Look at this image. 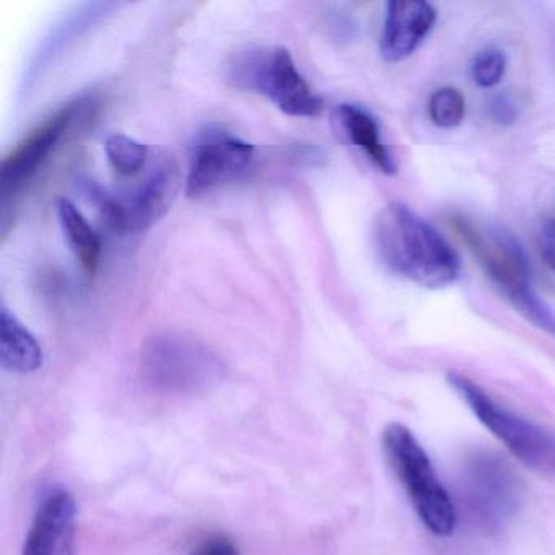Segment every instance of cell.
I'll return each instance as SVG.
<instances>
[{
  "label": "cell",
  "instance_id": "17",
  "mask_svg": "<svg viewBox=\"0 0 555 555\" xmlns=\"http://www.w3.org/2000/svg\"><path fill=\"white\" fill-rule=\"evenodd\" d=\"M428 116L441 129L457 128L466 116V100L453 87H441L428 100Z\"/></svg>",
  "mask_w": 555,
  "mask_h": 555
},
{
  "label": "cell",
  "instance_id": "19",
  "mask_svg": "<svg viewBox=\"0 0 555 555\" xmlns=\"http://www.w3.org/2000/svg\"><path fill=\"white\" fill-rule=\"evenodd\" d=\"M538 248L547 268L555 272V219L542 220L539 225Z\"/></svg>",
  "mask_w": 555,
  "mask_h": 555
},
{
  "label": "cell",
  "instance_id": "18",
  "mask_svg": "<svg viewBox=\"0 0 555 555\" xmlns=\"http://www.w3.org/2000/svg\"><path fill=\"white\" fill-rule=\"evenodd\" d=\"M506 56L496 48L479 51L470 64V77L480 89H493L502 82L506 73Z\"/></svg>",
  "mask_w": 555,
  "mask_h": 555
},
{
  "label": "cell",
  "instance_id": "8",
  "mask_svg": "<svg viewBox=\"0 0 555 555\" xmlns=\"http://www.w3.org/2000/svg\"><path fill=\"white\" fill-rule=\"evenodd\" d=\"M86 105V102L67 103L64 108L57 109L34 131L28 132L12 152L5 155L0 171V193L4 203L21 193L37 177L38 171L57 151Z\"/></svg>",
  "mask_w": 555,
  "mask_h": 555
},
{
  "label": "cell",
  "instance_id": "4",
  "mask_svg": "<svg viewBox=\"0 0 555 555\" xmlns=\"http://www.w3.org/2000/svg\"><path fill=\"white\" fill-rule=\"evenodd\" d=\"M383 451L422 525L440 538L453 534L456 506L417 437L399 422L389 424L383 431Z\"/></svg>",
  "mask_w": 555,
  "mask_h": 555
},
{
  "label": "cell",
  "instance_id": "21",
  "mask_svg": "<svg viewBox=\"0 0 555 555\" xmlns=\"http://www.w3.org/2000/svg\"><path fill=\"white\" fill-rule=\"evenodd\" d=\"M191 555H242L235 542L230 541L225 535H212L204 539Z\"/></svg>",
  "mask_w": 555,
  "mask_h": 555
},
{
  "label": "cell",
  "instance_id": "5",
  "mask_svg": "<svg viewBox=\"0 0 555 555\" xmlns=\"http://www.w3.org/2000/svg\"><path fill=\"white\" fill-rule=\"evenodd\" d=\"M141 373L152 388L167 395H201L222 382L220 357L194 337L180 333L157 334L145 343Z\"/></svg>",
  "mask_w": 555,
  "mask_h": 555
},
{
  "label": "cell",
  "instance_id": "1",
  "mask_svg": "<svg viewBox=\"0 0 555 555\" xmlns=\"http://www.w3.org/2000/svg\"><path fill=\"white\" fill-rule=\"evenodd\" d=\"M373 245L389 271L421 287L444 288L460 278L454 249L405 204L389 203L379 210L373 222Z\"/></svg>",
  "mask_w": 555,
  "mask_h": 555
},
{
  "label": "cell",
  "instance_id": "13",
  "mask_svg": "<svg viewBox=\"0 0 555 555\" xmlns=\"http://www.w3.org/2000/svg\"><path fill=\"white\" fill-rule=\"evenodd\" d=\"M337 126L350 144L359 147L382 173L396 175L398 165L379 135L378 122L365 109L356 105L337 106L334 113Z\"/></svg>",
  "mask_w": 555,
  "mask_h": 555
},
{
  "label": "cell",
  "instance_id": "6",
  "mask_svg": "<svg viewBox=\"0 0 555 555\" xmlns=\"http://www.w3.org/2000/svg\"><path fill=\"white\" fill-rule=\"evenodd\" d=\"M229 79L236 89L261 93L285 115L314 118L323 100L314 95L285 48H248L233 57Z\"/></svg>",
  "mask_w": 555,
  "mask_h": 555
},
{
  "label": "cell",
  "instance_id": "2",
  "mask_svg": "<svg viewBox=\"0 0 555 555\" xmlns=\"http://www.w3.org/2000/svg\"><path fill=\"white\" fill-rule=\"evenodd\" d=\"M453 225L487 278L515 310L555 339V313L532 288L528 258L516 238L461 217L453 220Z\"/></svg>",
  "mask_w": 555,
  "mask_h": 555
},
{
  "label": "cell",
  "instance_id": "9",
  "mask_svg": "<svg viewBox=\"0 0 555 555\" xmlns=\"http://www.w3.org/2000/svg\"><path fill=\"white\" fill-rule=\"evenodd\" d=\"M255 145L223 131H209L194 144L188 171L186 194L199 197L242 177L253 158Z\"/></svg>",
  "mask_w": 555,
  "mask_h": 555
},
{
  "label": "cell",
  "instance_id": "20",
  "mask_svg": "<svg viewBox=\"0 0 555 555\" xmlns=\"http://www.w3.org/2000/svg\"><path fill=\"white\" fill-rule=\"evenodd\" d=\"M489 116L500 126H512L518 119V106L506 95H496L490 100Z\"/></svg>",
  "mask_w": 555,
  "mask_h": 555
},
{
  "label": "cell",
  "instance_id": "11",
  "mask_svg": "<svg viewBox=\"0 0 555 555\" xmlns=\"http://www.w3.org/2000/svg\"><path fill=\"white\" fill-rule=\"evenodd\" d=\"M76 516L73 493L50 490L38 506L22 555H74Z\"/></svg>",
  "mask_w": 555,
  "mask_h": 555
},
{
  "label": "cell",
  "instance_id": "7",
  "mask_svg": "<svg viewBox=\"0 0 555 555\" xmlns=\"http://www.w3.org/2000/svg\"><path fill=\"white\" fill-rule=\"evenodd\" d=\"M448 383L461 396L480 424L502 441L503 447L538 473H555V437L534 422L500 405L486 389L461 373H450Z\"/></svg>",
  "mask_w": 555,
  "mask_h": 555
},
{
  "label": "cell",
  "instance_id": "14",
  "mask_svg": "<svg viewBox=\"0 0 555 555\" xmlns=\"http://www.w3.org/2000/svg\"><path fill=\"white\" fill-rule=\"evenodd\" d=\"M0 363L15 373H34L43 365L37 337L5 307L0 311Z\"/></svg>",
  "mask_w": 555,
  "mask_h": 555
},
{
  "label": "cell",
  "instance_id": "16",
  "mask_svg": "<svg viewBox=\"0 0 555 555\" xmlns=\"http://www.w3.org/2000/svg\"><path fill=\"white\" fill-rule=\"evenodd\" d=\"M105 152L112 170L125 180H132L144 173L154 155V149L125 134L109 135L106 139Z\"/></svg>",
  "mask_w": 555,
  "mask_h": 555
},
{
  "label": "cell",
  "instance_id": "10",
  "mask_svg": "<svg viewBox=\"0 0 555 555\" xmlns=\"http://www.w3.org/2000/svg\"><path fill=\"white\" fill-rule=\"evenodd\" d=\"M469 505L489 525L508 519L519 502V486L508 464L493 454H476L467 461Z\"/></svg>",
  "mask_w": 555,
  "mask_h": 555
},
{
  "label": "cell",
  "instance_id": "12",
  "mask_svg": "<svg viewBox=\"0 0 555 555\" xmlns=\"http://www.w3.org/2000/svg\"><path fill=\"white\" fill-rule=\"evenodd\" d=\"M437 22L434 5L422 0H392L379 38V53L386 63H401L424 43Z\"/></svg>",
  "mask_w": 555,
  "mask_h": 555
},
{
  "label": "cell",
  "instance_id": "15",
  "mask_svg": "<svg viewBox=\"0 0 555 555\" xmlns=\"http://www.w3.org/2000/svg\"><path fill=\"white\" fill-rule=\"evenodd\" d=\"M56 212L64 236L79 261L80 268L89 278H93L99 269L100 256H102V240H100L99 233L77 209L76 204L70 203L69 199L57 201Z\"/></svg>",
  "mask_w": 555,
  "mask_h": 555
},
{
  "label": "cell",
  "instance_id": "3",
  "mask_svg": "<svg viewBox=\"0 0 555 555\" xmlns=\"http://www.w3.org/2000/svg\"><path fill=\"white\" fill-rule=\"evenodd\" d=\"M180 188L178 162L167 152L154 149L144 177L112 191L90 184L89 193L108 229L121 235H135L165 217L177 201Z\"/></svg>",
  "mask_w": 555,
  "mask_h": 555
}]
</instances>
